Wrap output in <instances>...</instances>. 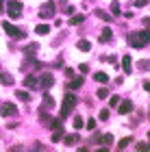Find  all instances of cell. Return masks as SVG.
Masks as SVG:
<instances>
[{"mask_svg": "<svg viewBox=\"0 0 150 152\" xmlns=\"http://www.w3.org/2000/svg\"><path fill=\"white\" fill-rule=\"evenodd\" d=\"M54 2H46V4H42V9H39V15L42 18H52L54 15Z\"/></svg>", "mask_w": 150, "mask_h": 152, "instance_id": "6", "label": "cell"}, {"mask_svg": "<svg viewBox=\"0 0 150 152\" xmlns=\"http://www.w3.org/2000/svg\"><path fill=\"white\" fill-rule=\"evenodd\" d=\"M96 96H98V98H100V100H105V98H109V91H107V89H105V87H100V89H98V91H96Z\"/></svg>", "mask_w": 150, "mask_h": 152, "instance_id": "23", "label": "cell"}, {"mask_svg": "<svg viewBox=\"0 0 150 152\" xmlns=\"http://www.w3.org/2000/svg\"><path fill=\"white\" fill-rule=\"evenodd\" d=\"M111 13H113V15H120V4L115 2V0L111 2Z\"/></svg>", "mask_w": 150, "mask_h": 152, "instance_id": "26", "label": "cell"}, {"mask_svg": "<svg viewBox=\"0 0 150 152\" xmlns=\"http://www.w3.org/2000/svg\"><path fill=\"white\" fill-rule=\"evenodd\" d=\"M144 89H146V91H150V80H146V83H144Z\"/></svg>", "mask_w": 150, "mask_h": 152, "instance_id": "39", "label": "cell"}, {"mask_svg": "<svg viewBox=\"0 0 150 152\" xmlns=\"http://www.w3.org/2000/svg\"><path fill=\"white\" fill-rule=\"evenodd\" d=\"M72 124H74V128H76V130H78V128H83V117H78V115H76Z\"/></svg>", "mask_w": 150, "mask_h": 152, "instance_id": "25", "label": "cell"}, {"mask_svg": "<svg viewBox=\"0 0 150 152\" xmlns=\"http://www.w3.org/2000/svg\"><path fill=\"white\" fill-rule=\"evenodd\" d=\"M100 141H102V143H113V137H111V135L107 133L105 137H100Z\"/></svg>", "mask_w": 150, "mask_h": 152, "instance_id": "27", "label": "cell"}, {"mask_svg": "<svg viewBox=\"0 0 150 152\" xmlns=\"http://www.w3.org/2000/svg\"><path fill=\"white\" fill-rule=\"evenodd\" d=\"M96 15H98L100 20H105V22H111V15H109V13H105L102 9H96Z\"/></svg>", "mask_w": 150, "mask_h": 152, "instance_id": "20", "label": "cell"}, {"mask_svg": "<svg viewBox=\"0 0 150 152\" xmlns=\"http://www.w3.org/2000/svg\"><path fill=\"white\" fill-rule=\"evenodd\" d=\"M7 13H9L13 20L20 18L22 15V2H20V0H9V2H7Z\"/></svg>", "mask_w": 150, "mask_h": 152, "instance_id": "3", "label": "cell"}, {"mask_svg": "<svg viewBox=\"0 0 150 152\" xmlns=\"http://www.w3.org/2000/svg\"><path fill=\"white\" fill-rule=\"evenodd\" d=\"M2 28L7 31V35H11V37H22V31H18L11 22H2Z\"/></svg>", "mask_w": 150, "mask_h": 152, "instance_id": "8", "label": "cell"}, {"mask_svg": "<svg viewBox=\"0 0 150 152\" xmlns=\"http://www.w3.org/2000/svg\"><path fill=\"white\" fill-rule=\"evenodd\" d=\"M94 78H96L98 83H105V85H107V83H109V74L107 72H96V74H94Z\"/></svg>", "mask_w": 150, "mask_h": 152, "instance_id": "16", "label": "cell"}, {"mask_svg": "<svg viewBox=\"0 0 150 152\" xmlns=\"http://www.w3.org/2000/svg\"><path fill=\"white\" fill-rule=\"evenodd\" d=\"M111 37H113V33H111V28H102V33H100V41L102 44H107V41H111Z\"/></svg>", "mask_w": 150, "mask_h": 152, "instance_id": "12", "label": "cell"}, {"mask_svg": "<svg viewBox=\"0 0 150 152\" xmlns=\"http://www.w3.org/2000/svg\"><path fill=\"white\" fill-rule=\"evenodd\" d=\"M83 22H85V15H80V13H76V15L72 13V15H70V24H72V26H76V24H83Z\"/></svg>", "mask_w": 150, "mask_h": 152, "instance_id": "14", "label": "cell"}, {"mask_svg": "<svg viewBox=\"0 0 150 152\" xmlns=\"http://www.w3.org/2000/svg\"><path fill=\"white\" fill-rule=\"evenodd\" d=\"M74 104H76V94H65L63 102H61V113H59L61 120H65V117L70 115V111L74 109Z\"/></svg>", "mask_w": 150, "mask_h": 152, "instance_id": "2", "label": "cell"}, {"mask_svg": "<svg viewBox=\"0 0 150 152\" xmlns=\"http://www.w3.org/2000/svg\"><path fill=\"white\" fill-rule=\"evenodd\" d=\"M122 67H124V74H131L133 65H131V57H128V54H124V57H122Z\"/></svg>", "mask_w": 150, "mask_h": 152, "instance_id": "11", "label": "cell"}, {"mask_svg": "<svg viewBox=\"0 0 150 152\" xmlns=\"http://www.w3.org/2000/svg\"><path fill=\"white\" fill-rule=\"evenodd\" d=\"M15 96H18L20 100H24V102H29V100H31V94H29V91H24V89H20V91H15Z\"/></svg>", "mask_w": 150, "mask_h": 152, "instance_id": "18", "label": "cell"}, {"mask_svg": "<svg viewBox=\"0 0 150 152\" xmlns=\"http://www.w3.org/2000/svg\"><path fill=\"white\" fill-rule=\"evenodd\" d=\"M96 128V120H87V130H94Z\"/></svg>", "mask_w": 150, "mask_h": 152, "instance_id": "31", "label": "cell"}, {"mask_svg": "<svg viewBox=\"0 0 150 152\" xmlns=\"http://www.w3.org/2000/svg\"><path fill=\"white\" fill-rule=\"evenodd\" d=\"M63 13H65V15H72V13H74V7H63Z\"/></svg>", "mask_w": 150, "mask_h": 152, "instance_id": "34", "label": "cell"}, {"mask_svg": "<svg viewBox=\"0 0 150 152\" xmlns=\"http://www.w3.org/2000/svg\"><path fill=\"white\" fill-rule=\"evenodd\" d=\"M133 111V102L131 100H122V102H118V113L120 115H128Z\"/></svg>", "mask_w": 150, "mask_h": 152, "instance_id": "7", "label": "cell"}, {"mask_svg": "<svg viewBox=\"0 0 150 152\" xmlns=\"http://www.w3.org/2000/svg\"><path fill=\"white\" fill-rule=\"evenodd\" d=\"M98 117H100V120H109V111H107V109H102V111L98 113Z\"/></svg>", "mask_w": 150, "mask_h": 152, "instance_id": "30", "label": "cell"}, {"mask_svg": "<svg viewBox=\"0 0 150 152\" xmlns=\"http://www.w3.org/2000/svg\"><path fill=\"white\" fill-rule=\"evenodd\" d=\"M83 83H85V78H83V76H74V78L70 80V85H67V87H70V89H72V91H74V89H78V87H83Z\"/></svg>", "mask_w": 150, "mask_h": 152, "instance_id": "10", "label": "cell"}, {"mask_svg": "<svg viewBox=\"0 0 150 152\" xmlns=\"http://www.w3.org/2000/svg\"><path fill=\"white\" fill-rule=\"evenodd\" d=\"M24 85L29 87V89H37V87H39V78L31 74V76H26V78H24Z\"/></svg>", "mask_w": 150, "mask_h": 152, "instance_id": "9", "label": "cell"}, {"mask_svg": "<svg viewBox=\"0 0 150 152\" xmlns=\"http://www.w3.org/2000/svg\"><path fill=\"white\" fill-rule=\"evenodd\" d=\"M146 2H148V0H137V2H135V7H144Z\"/></svg>", "mask_w": 150, "mask_h": 152, "instance_id": "38", "label": "cell"}, {"mask_svg": "<svg viewBox=\"0 0 150 152\" xmlns=\"http://www.w3.org/2000/svg\"><path fill=\"white\" fill-rule=\"evenodd\" d=\"M35 50H37V44H31L29 48H26V54H33Z\"/></svg>", "mask_w": 150, "mask_h": 152, "instance_id": "32", "label": "cell"}, {"mask_svg": "<svg viewBox=\"0 0 150 152\" xmlns=\"http://www.w3.org/2000/svg\"><path fill=\"white\" fill-rule=\"evenodd\" d=\"M148 141H150V133H148Z\"/></svg>", "mask_w": 150, "mask_h": 152, "instance_id": "40", "label": "cell"}, {"mask_svg": "<svg viewBox=\"0 0 150 152\" xmlns=\"http://www.w3.org/2000/svg\"><path fill=\"white\" fill-rule=\"evenodd\" d=\"M148 41H150V28H144L141 33H131L128 35V44L133 48H144V46H148Z\"/></svg>", "mask_w": 150, "mask_h": 152, "instance_id": "1", "label": "cell"}, {"mask_svg": "<svg viewBox=\"0 0 150 152\" xmlns=\"http://www.w3.org/2000/svg\"><path fill=\"white\" fill-rule=\"evenodd\" d=\"M7 2H4V0H0V13H2V11H7V7H4Z\"/></svg>", "mask_w": 150, "mask_h": 152, "instance_id": "37", "label": "cell"}, {"mask_svg": "<svg viewBox=\"0 0 150 152\" xmlns=\"http://www.w3.org/2000/svg\"><path fill=\"white\" fill-rule=\"evenodd\" d=\"M76 139H78L76 135H67V137H65L63 141H65V146H72V143H76Z\"/></svg>", "mask_w": 150, "mask_h": 152, "instance_id": "24", "label": "cell"}, {"mask_svg": "<svg viewBox=\"0 0 150 152\" xmlns=\"http://www.w3.org/2000/svg\"><path fill=\"white\" fill-rule=\"evenodd\" d=\"M128 143H133V137H124V139H120V143H118V150H124Z\"/></svg>", "mask_w": 150, "mask_h": 152, "instance_id": "19", "label": "cell"}, {"mask_svg": "<svg viewBox=\"0 0 150 152\" xmlns=\"http://www.w3.org/2000/svg\"><path fill=\"white\" fill-rule=\"evenodd\" d=\"M52 85H54V76L52 74H42L39 76V87H42L44 91H48Z\"/></svg>", "mask_w": 150, "mask_h": 152, "instance_id": "5", "label": "cell"}, {"mask_svg": "<svg viewBox=\"0 0 150 152\" xmlns=\"http://www.w3.org/2000/svg\"><path fill=\"white\" fill-rule=\"evenodd\" d=\"M35 33H37V35H48V33H50V24H37Z\"/></svg>", "mask_w": 150, "mask_h": 152, "instance_id": "13", "label": "cell"}, {"mask_svg": "<svg viewBox=\"0 0 150 152\" xmlns=\"http://www.w3.org/2000/svg\"><path fill=\"white\" fill-rule=\"evenodd\" d=\"M59 139H63V128H54L52 133V141H59Z\"/></svg>", "mask_w": 150, "mask_h": 152, "instance_id": "21", "label": "cell"}, {"mask_svg": "<svg viewBox=\"0 0 150 152\" xmlns=\"http://www.w3.org/2000/svg\"><path fill=\"white\" fill-rule=\"evenodd\" d=\"M0 115H2V117H13V115H18V107L11 104V102H2V104H0Z\"/></svg>", "mask_w": 150, "mask_h": 152, "instance_id": "4", "label": "cell"}, {"mask_svg": "<svg viewBox=\"0 0 150 152\" xmlns=\"http://www.w3.org/2000/svg\"><path fill=\"white\" fill-rule=\"evenodd\" d=\"M76 48H78V50H83V52H89L91 50V44H89V41H85V39H80L76 44Z\"/></svg>", "mask_w": 150, "mask_h": 152, "instance_id": "17", "label": "cell"}, {"mask_svg": "<svg viewBox=\"0 0 150 152\" xmlns=\"http://www.w3.org/2000/svg\"><path fill=\"white\" fill-rule=\"evenodd\" d=\"M135 148H137V150H141V152H146V150H150V141H139Z\"/></svg>", "mask_w": 150, "mask_h": 152, "instance_id": "22", "label": "cell"}, {"mask_svg": "<svg viewBox=\"0 0 150 152\" xmlns=\"http://www.w3.org/2000/svg\"><path fill=\"white\" fill-rule=\"evenodd\" d=\"M65 74H67V76L72 78V76H74V70H72V67H65Z\"/></svg>", "mask_w": 150, "mask_h": 152, "instance_id": "36", "label": "cell"}, {"mask_svg": "<svg viewBox=\"0 0 150 152\" xmlns=\"http://www.w3.org/2000/svg\"><path fill=\"white\" fill-rule=\"evenodd\" d=\"M139 70H150V61H139Z\"/></svg>", "mask_w": 150, "mask_h": 152, "instance_id": "29", "label": "cell"}, {"mask_svg": "<svg viewBox=\"0 0 150 152\" xmlns=\"http://www.w3.org/2000/svg\"><path fill=\"white\" fill-rule=\"evenodd\" d=\"M118 102H120V96H111V100H109V104H111V107H118Z\"/></svg>", "mask_w": 150, "mask_h": 152, "instance_id": "28", "label": "cell"}, {"mask_svg": "<svg viewBox=\"0 0 150 152\" xmlns=\"http://www.w3.org/2000/svg\"><path fill=\"white\" fill-rule=\"evenodd\" d=\"M141 24H144L146 28H150V18H144V20H141Z\"/></svg>", "mask_w": 150, "mask_h": 152, "instance_id": "35", "label": "cell"}, {"mask_svg": "<svg viewBox=\"0 0 150 152\" xmlns=\"http://www.w3.org/2000/svg\"><path fill=\"white\" fill-rule=\"evenodd\" d=\"M78 70L83 72V74H87V72H89V65H87V63H80V65H78Z\"/></svg>", "mask_w": 150, "mask_h": 152, "instance_id": "33", "label": "cell"}, {"mask_svg": "<svg viewBox=\"0 0 150 152\" xmlns=\"http://www.w3.org/2000/svg\"><path fill=\"white\" fill-rule=\"evenodd\" d=\"M0 83L7 87H11L13 85V78H11V74H4V72H0Z\"/></svg>", "mask_w": 150, "mask_h": 152, "instance_id": "15", "label": "cell"}]
</instances>
